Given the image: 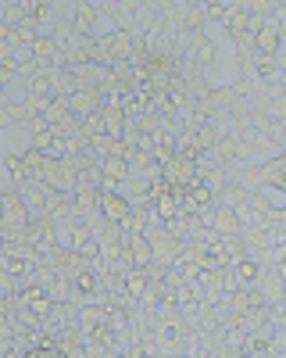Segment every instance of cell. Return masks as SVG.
I'll list each match as a JSON object with an SVG mask.
<instances>
[{
  "mask_svg": "<svg viewBox=\"0 0 286 358\" xmlns=\"http://www.w3.org/2000/svg\"><path fill=\"white\" fill-rule=\"evenodd\" d=\"M254 47H257V54H272L276 57L283 50V29L272 18H265V25L254 33Z\"/></svg>",
  "mask_w": 286,
  "mask_h": 358,
  "instance_id": "obj_7",
  "label": "cell"
},
{
  "mask_svg": "<svg viewBox=\"0 0 286 358\" xmlns=\"http://www.w3.org/2000/svg\"><path fill=\"white\" fill-rule=\"evenodd\" d=\"M190 4H193V0H190Z\"/></svg>",
  "mask_w": 286,
  "mask_h": 358,
  "instance_id": "obj_13",
  "label": "cell"
},
{
  "mask_svg": "<svg viewBox=\"0 0 286 358\" xmlns=\"http://www.w3.org/2000/svg\"><path fill=\"white\" fill-rule=\"evenodd\" d=\"M100 176H104V190H122V183L133 179V162L122 155H107L100 162Z\"/></svg>",
  "mask_w": 286,
  "mask_h": 358,
  "instance_id": "obj_3",
  "label": "cell"
},
{
  "mask_svg": "<svg viewBox=\"0 0 286 358\" xmlns=\"http://www.w3.org/2000/svg\"><path fill=\"white\" fill-rule=\"evenodd\" d=\"M25 86V101L33 104V108H47L54 97H57V79H54V69H36L29 79H22Z\"/></svg>",
  "mask_w": 286,
  "mask_h": 358,
  "instance_id": "obj_1",
  "label": "cell"
},
{
  "mask_svg": "<svg viewBox=\"0 0 286 358\" xmlns=\"http://www.w3.org/2000/svg\"><path fill=\"white\" fill-rule=\"evenodd\" d=\"M136 212V204H133V197L126 194V190H100V215L107 219V222H119V226H126V219Z\"/></svg>",
  "mask_w": 286,
  "mask_h": 358,
  "instance_id": "obj_2",
  "label": "cell"
},
{
  "mask_svg": "<svg viewBox=\"0 0 286 358\" xmlns=\"http://www.w3.org/2000/svg\"><path fill=\"white\" fill-rule=\"evenodd\" d=\"M100 15H104V8H97L93 0H79L75 11H72V25L79 29L82 36H93V29H97Z\"/></svg>",
  "mask_w": 286,
  "mask_h": 358,
  "instance_id": "obj_6",
  "label": "cell"
},
{
  "mask_svg": "<svg viewBox=\"0 0 286 358\" xmlns=\"http://www.w3.org/2000/svg\"><path fill=\"white\" fill-rule=\"evenodd\" d=\"M211 229H215L218 236H240V233H243V219L236 215V208H233V204L218 201V204H215V212H211Z\"/></svg>",
  "mask_w": 286,
  "mask_h": 358,
  "instance_id": "obj_4",
  "label": "cell"
},
{
  "mask_svg": "<svg viewBox=\"0 0 286 358\" xmlns=\"http://www.w3.org/2000/svg\"><path fill=\"white\" fill-rule=\"evenodd\" d=\"M283 155H286V147H283Z\"/></svg>",
  "mask_w": 286,
  "mask_h": 358,
  "instance_id": "obj_12",
  "label": "cell"
},
{
  "mask_svg": "<svg viewBox=\"0 0 286 358\" xmlns=\"http://www.w3.org/2000/svg\"><path fill=\"white\" fill-rule=\"evenodd\" d=\"M257 176H262V183H276L286 190V155H276L269 162L257 165Z\"/></svg>",
  "mask_w": 286,
  "mask_h": 358,
  "instance_id": "obj_8",
  "label": "cell"
},
{
  "mask_svg": "<svg viewBox=\"0 0 286 358\" xmlns=\"http://www.w3.org/2000/svg\"><path fill=\"white\" fill-rule=\"evenodd\" d=\"M262 268H265V262L257 258V255H240V258L229 262V273H233V280H236L240 287L257 283V276H262Z\"/></svg>",
  "mask_w": 286,
  "mask_h": 358,
  "instance_id": "obj_5",
  "label": "cell"
},
{
  "mask_svg": "<svg viewBox=\"0 0 286 358\" xmlns=\"http://www.w3.org/2000/svg\"><path fill=\"white\" fill-rule=\"evenodd\" d=\"M272 268H276V276H279V280H283V283H286V258H279V262H276V265H272Z\"/></svg>",
  "mask_w": 286,
  "mask_h": 358,
  "instance_id": "obj_10",
  "label": "cell"
},
{
  "mask_svg": "<svg viewBox=\"0 0 286 358\" xmlns=\"http://www.w3.org/2000/svg\"><path fill=\"white\" fill-rule=\"evenodd\" d=\"M257 197H262L272 212H286V190L283 187H276V183H262L257 187Z\"/></svg>",
  "mask_w": 286,
  "mask_h": 358,
  "instance_id": "obj_9",
  "label": "cell"
},
{
  "mask_svg": "<svg viewBox=\"0 0 286 358\" xmlns=\"http://www.w3.org/2000/svg\"><path fill=\"white\" fill-rule=\"evenodd\" d=\"M72 4H79V0H72Z\"/></svg>",
  "mask_w": 286,
  "mask_h": 358,
  "instance_id": "obj_11",
  "label": "cell"
}]
</instances>
